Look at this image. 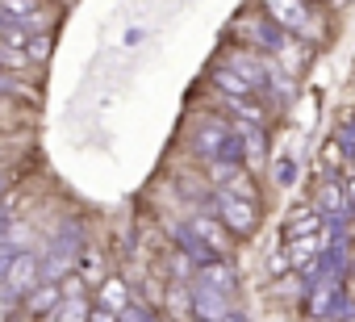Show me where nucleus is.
<instances>
[{
  "label": "nucleus",
  "instance_id": "f03ea898",
  "mask_svg": "<svg viewBox=\"0 0 355 322\" xmlns=\"http://www.w3.org/2000/svg\"><path fill=\"white\" fill-rule=\"evenodd\" d=\"M34 280H38V260H34V255H17V260L9 264L5 285H9L13 293H34Z\"/></svg>",
  "mask_w": 355,
  "mask_h": 322
},
{
  "label": "nucleus",
  "instance_id": "7ed1b4c3",
  "mask_svg": "<svg viewBox=\"0 0 355 322\" xmlns=\"http://www.w3.org/2000/svg\"><path fill=\"white\" fill-rule=\"evenodd\" d=\"M318 230H322V214L297 210V214H293V222L284 226V239H288V243H297V239H313Z\"/></svg>",
  "mask_w": 355,
  "mask_h": 322
},
{
  "label": "nucleus",
  "instance_id": "ddd939ff",
  "mask_svg": "<svg viewBox=\"0 0 355 322\" xmlns=\"http://www.w3.org/2000/svg\"><path fill=\"white\" fill-rule=\"evenodd\" d=\"M38 0H5V13H34Z\"/></svg>",
  "mask_w": 355,
  "mask_h": 322
},
{
  "label": "nucleus",
  "instance_id": "39448f33",
  "mask_svg": "<svg viewBox=\"0 0 355 322\" xmlns=\"http://www.w3.org/2000/svg\"><path fill=\"white\" fill-rule=\"evenodd\" d=\"M193 230H197L214 251H226V226H222V222H214V218H193Z\"/></svg>",
  "mask_w": 355,
  "mask_h": 322
},
{
  "label": "nucleus",
  "instance_id": "f8f14e48",
  "mask_svg": "<svg viewBox=\"0 0 355 322\" xmlns=\"http://www.w3.org/2000/svg\"><path fill=\"white\" fill-rule=\"evenodd\" d=\"M26 46H30V59H34V63H42V59L51 55V38H34V42H26Z\"/></svg>",
  "mask_w": 355,
  "mask_h": 322
},
{
  "label": "nucleus",
  "instance_id": "2eb2a0df",
  "mask_svg": "<svg viewBox=\"0 0 355 322\" xmlns=\"http://www.w3.org/2000/svg\"><path fill=\"white\" fill-rule=\"evenodd\" d=\"M343 193H347V205H351V210H355V176H351V180H347V185H343Z\"/></svg>",
  "mask_w": 355,
  "mask_h": 322
},
{
  "label": "nucleus",
  "instance_id": "9d476101",
  "mask_svg": "<svg viewBox=\"0 0 355 322\" xmlns=\"http://www.w3.org/2000/svg\"><path fill=\"white\" fill-rule=\"evenodd\" d=\"M288 268H293V255H288V251H284V247H280V251H272V255H268V272H272V276H284V272H288Z\"/></svg>",
  "mask_w": 355,
  "mask_h": 322
},
{
  "label": "nucleus",
  "instance_id": "f3484780",
  "mask_svg": "<svg viewBox=\"0 0 355 322\" xmlns=\"http://www.w3.org/2000/svg\"><path fill=\"white\" fill-rule=\"evenodd\" d=\"M0 67H5V55H0Z\"/></svg>",
  "mask_w": 355,
  "mask_h": 322
},
{
  "label": "nucleus",
  "instance_id": "423d86ee",
  "mask_svg": "<svg viewBox=\"0 0 355 322\" xmlns=\"http://www.w3.org/2000/svg\"><path fill=\"white\" fill-rule=\"evenodd\" d=\"M63 301V289H55V285H42V289H34L30 297H26V305L34 310V314H46V310H55Z\"/></svg>",
  "mask_w": 355,
  "mask_h": 322
},
{
  "label": "nucleus",
  "instance_id": "f257e3e1",
  "mask_svg": "<svg viewBox=\"0 0 355 322\" xmlns=\"http://www.w3.org/2000/svg\"><path fill=\"white\" fill-rule=\"evenodd\" d=\"M222 226L230 230V235H255V226H259V218H255V205L251 201H243V197H222Z\"/></svg>",
  "mask_w": 355,
  "mask_h": 322
},
{
  "label": "nucleus",
  "instance_id": "0eeeda50",
  "mask_svg": "<svg viewBox=\"0 0 355 322\" xmlns=\"http://www.w3.org/2000/svg\"><path fill=\"white\" fill-rule=\"evenodd\" d=\"M322 164H326L330 172H351V159L343 155V146H338L334 138H330V142L322 146Z\"/></svg>",
  "mask_w": 355,
  "mask_h": 322
},
{
  "label": "nucleus",
  "instance_id": "20e7f679",
  "mask_svg": "<svg viewBox=\"0 0 355 322\" xmlns=\"http://www.w3.org/2000/svg\"><path fill=\"white\" fill-rule=\"evenodd\" d=\"M125 301H130V293H125V285H121L117 276L101 280V310H109V314H121V310H125Z\"/></svg>",
  "mask_w": 355,
  "mask_h": 322
},
{
  "label": "nucleus",
  "instance_id": "4468645a",
  "mask_svg": "<svg viewBox=\"0 0 355 322\" xmlns=\"http://www.w3.org/2000/svg\"><path fill=\"white\" fill-rule=\"evenodd\" d=\"M80 272H84V276H101V260H96V255L80 260Z\"/></svg>",
  "mask_w": 355,
  "mask_h": 322
},
{
  "label": "nucleus",
  "instance_id": "9b49d317",
  "mask_svg": "<svg viewBox=\"0 0 355 322\" xmlns=\"http://www.w3.org/2000/svg\"><path fill=\"white\" fill-rule=\"evenodd\" d=\"M218 84L226 88V92H234V96H243V92H251V84H243L239 76H230V71H218Z\"/></svg>",
  "mask_w": 355,
  "mask_h": 322
},
{
  "label": "nucleus",
  "instance_id": "1a4fd4ad",
  "mask_svg": "<svg viewBox=\"0 0 355 322\" xmlns=\"http://www.w3.org/2000/svg\"><path fill=\"white\" fill-rule=\"evenodd\" d=\"M313 251H318V235H313V239H297L288 255H293V264H305V260H309Z\"/></svg>",
  "mask_w": 355,
  "mask_h": 322
},
{
  "label": "nucleus",
  "instance_id": "6e6552de",
  "mask_svg": "<svg viewBox=\"0 0 355 322\" xmlns=\"http://www.w3.org/2000/svg\"><path fill=\"white\" fill-rule=\"evenodd\" d=\"M318 201H322L326 210H343V205H347V193H343L338 185L326 180V185H318Z\"/></svg>",
  "mask_w": 355,
  "mask_h": 322
},
{
  "label": "nucleus",
  "instance_id": "dca6fc26",
  "mask_svg": "<svg viewBox=\"0 0 355 322\" xmlns=\"http://www.w3.org/2000/svg\"><path fill=\"white\" fill-rule=\"evenodd\" d=\"M351 168H355V151H351Z\"/></svg>",
  "mask_w": 355,
  "mask_h": 322
}]
</instances>
